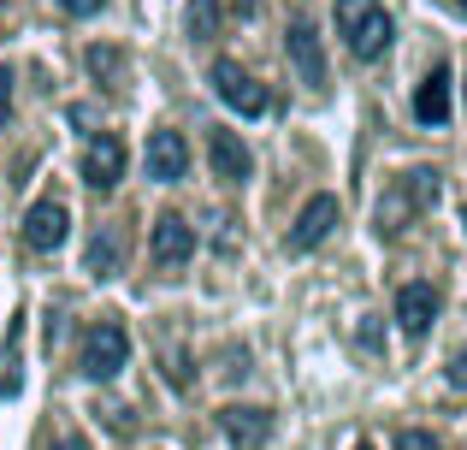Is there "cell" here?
<instances>
[{
	"mask_svg": "<svg viewBox=\"0 0 467 450\" xmlns=\"http://www.w3.org/2000/svg\"><path fill=\"white\" fill-rule=\"evenodd\" d=\"M337 36L349 42L355 59H379L390 47V12L379 0H337Z\"/></svg>",
	"mask_w": 467,
	"mask_h": 450,
	"instance_id": "6da1fadb",
	"label": "cell"
},
{
	"mask_svg": "<svg viewBox=\"0 0 467 450\" xmlns=\"http://www.w3.org/2000/svg\"><path fill=\"white\" fill-rule=\"evenodd\" d=\"M438 190H444V184H438V173H432V166H414V173H402V184L390 190L385 202H379V231H385V237H397V231L409 225L414 214H426V208H432V202H438Z\"/></svg>",
	"mask_w": 467,
	"mask_h": 450,
	"instance_id": "7a4b0ae2",
	"label": "cell"
},
{
	"mask_svg": "<svg viewBox=\"0 0 467 450\" xmlns=\"http://www.w3.org/2000/svg\"><path fill=\"white\" fill-rule=\"evenodd\" d=\"M207 83H213V95L231 107V113H243V119H261L266 107H273V101H266V89H261V83H254L249 71L237 66V59H213Z\"/></svg>",
	"mask_w": 467,
	"mask_h": 450,
	"instance_id": "3957f363",
	"label": "cell"
},
{
	"mask_svg": "<svg viewBox=\"0 0 467 450\" xmlns=\"http://www.w3.org/2000/svg\"><path fill=\"white\" fill-rule=\"evenodd\" d=\"M125 356H130L125 326H119V320H101L89 338H83V361H78V368L89 373V380H113V373L125 368Z\"/></svg>",
	"mask_w": 467,
	"mask_h": 450,
	"instance_id": "277c9868",
	"label": "cell"
},
{
	"mask_svg": "<svg viewBox=\"0 0 467 450\" xmlns=\"http://www.w3.org/2000/svg\"><path fill=\"white\" fill-rule=\"evenodd\" d=\"M438 302H444V297H438V285H426V278L402 285L397 290V326L409 338H426V332H432V320H438Z\"/></svg>",
	"mask_w": 467,
	"mask_h": 450,
	"instance_id": "5b68a950",
	"label": "cell"
},
{
	"mask_svg": "<svg viewBox=\"0 0 467 450\" xmlns=\"http://www.w3.org/2000/svg\"><path fill=\"white\" fill-rule=\"evenodd\" d=\"M331 225H337V196H314L308 208L296 214V225H290V255L319 249V243L331 237Z\"/></svg>",
	"mask_w": 467,
	"mask_h": 450,
	"instance_id": "8992f818",
	"label": "cell"
},
{
	"mask_svg": "<svg viewBox=\"0 0 467 450\" xmlns=\"http://www.w3.org/2000/svg\"><path fill=\"white\" fill-rule=\"evenodd\" d=\"M149 255H154V267H183L195 255V225H183L178 214H160L154 237H149Z\"/></svg>",
	"mask_w": 467,
	"mask_h": 450,
	"instance_id": "52a82bcc",
	"label": "cell"
},
{
	"mask_svg": "<svg viewBox=\"0 0 467 450\" xmlns=\"http://www.w3.org/2000/svg\"><path fill=\"white\" fill-rule=\"evenodd\" d=\"M207 161H213V178H225V184H243V178L254 173L249 149H243V142H237V131H225V125H213V131H207Z\"/></svg>",
	"mask_w": 467,
	"mask_h": 450,
	"instance_id": "ba28073f",
	"label": "cell"
},
{
	"mask_svg": "<svg viewBox=\"0 0 467 450\" xmlns=\"http://www.w3.org/2000/svg\"><path fill=\"white\" fill-rule=\"evenodd\" d=\"M183 173H190V142L178 131H154L149 137V178L154 184H178Z\"/></svg>",
	"mask_w": 467,
	"mask_h": 450,
	"instance_id": "9c48e42d",
	"label": "cell"
},
{
	"mask_svg": "<svg viewBox=\"0 0 467 450\" xmlns=\"http://www.w3.org/2000/svg\"><path fill=\"white\" fill-rule=\"evenodd\" d=\"M66 231H71V214L59 208V202H36V208L24 214V243H30L36 255L59 249V243H66Z\"/></svg>",
	"mask_w": 467,
	"mask_h": 450,
	"instance_id": "30bf717a",
	"label": "cell"
},
{
	"mask_svg": "<svg viewBox=\"0 0 467 450\" xmlns=\"http://www.w3.org/2000/svg\"><path fill=\"white\" fill-rule=\"evenodd\" d=\"M119 178H125V142L119 137H95L89 149H83V184L113 190Z\"/></svg>",
	"mask_w": 467,
	"mask_h": 450,
	"instance_id": "8fae6325",
	"label": "cell"
},
{
	"mask_svg": "<svg viewBox=\"0 0 467 450\" xmlns=\"http://www.w3.org/2000/svg\"><path fill=\"white\" fill-rule=\"evenodd\" d=\"M219 427H225V439L237 450H261L273 439V415H266V409H243V403H231L225 415H219Z\"/></svg>",
	"mask_w": 467,
	"mask_h": 450,
	"instance_id": "7c38bea8",
	"label": "cell"
},
{
	"mask_svg": "<svg viewBox=\"0 0 467 450\" xmlns=\"http://www.w3.org/2000/svg\"><path fill=\"white\" fill-rule=\"evenodd\" d=\"M285 47H290V66L302 71V83H326V47H319V30L314 24H290V36H285Z\"/></svg>",
	"mask_w": 467,
	"mask_h": 450,
	"instance_id": "4fadbf2b",
	"label": "cell"
},
{
	"mask_svg": "<svg viewBox=\"0 0 467 450\" xmlns=\"http://www.w3.org/2000/svg\"><path fill=\"white\" fill-rule=\"evenodd\" d=\"M414 119H420V125H444L450 119V71L444 66L420 78V89H414Z\"/></svg>",
	"mask_w": 467,
	"mask_h": 450,
	"instance_id": "5bb4252c",
	"label": "cell"
},
{
	"mask_svg": "<svg viewBox=\"0 0 467 450\" xmlns=\"http://www.w3.org/2000/svg\"><path fill=\"white\" fill-rule=\"evenodd\" d=\"M119 267H125V231H119V225L95 231V243H89V273L95 278H113Z\"/></svg>",
	"mask_w": 467,
	"mask_h": 450,
	"instance_id": "9a60e30c",
	"label": "cell"
},
{
	"mask_svg": "<svg viewBox=\"0 0 467 450\" xmlns=\"http://www.w3.org/2000/svg\"><path fill=\"white\" fill-rule=\"evenodd\" d=\"M183 30H190L195 42H213L219 36V0H190V6H183Z\"/></svg>",
	"mask_w": 467,
	"mask_h": 450,
	"instance_id": "2e32d148",
	"label": "cell"
},
{
	"mask_svg": "<svg viewBox=\"0 0 467 450\" xmlns=\"http://www.w3.org/2000/svg\"><path fill=\"white\" fill-rule=\"evenodd\" d=\"M83 59H89V71H95V78H113V71H119V47H89Z\"/></svg>",
	"mask_w": 467,
	"mask_h": 450,
	"instance_id": "e0dca14e",
	"label": "cell"
},
{
	"mask_svg": "<svg viewBox=\"0 0 467 450\" xmlns=\"http://www.w3.org/2000/svg\"><path fill=\"white\" fill-rule=\"evenodd\" d=\"M397 450H444L432 439V433H420V427H409V433H397Z\"/></svg>",
	"mask_w": 467,
	"mask_h": 450,
	"instance_id": "ac0fdd59",
	"label": "cell"
},
{
	"mask_svg": "<svg viewBox=\"0 0 467 450\" xmlns=\"http://www.w3.org/2000/svg\"><path fill=\"white\" fill-rule=\"evenodd\" d=\"M59 6H66V12H71V18H89V12H101V6H107V0H59Z\"/></svg>",
	"mask_w": 467,
	"mask_h": 450,
	"instance_id": "d6986e66",
	"label": "cell"
},
{
	"mask_svg": "<svg viewBox=\"0 0 467 450\" xmlns=\"http://www.w3.org/2000/svg\"><path fill=\"white\" fill-rule=\"evenodd\" d=\"M6 113H12V71L0 66V125H6Z\"/></svg>",
	"mask_w": 467,
	"mask_h": 450,
	"instance_id": "ffe728a7",
	"label": "cell"
},
{
	"mask_svg": "<svg viewBox=\"0 0 467 450\" xmlns=\"http://www.w3.org/2000/svg\"><path fill=\"white\" fill-rule=\"evenodd\" d=\"M444 373H450V385H456V392H467V350H462V356H456V361H450V368H444Z\"/></svg>",
	"mask_w": 467,
	"mask_h": 450,
	"instance_id": "44dd1931",
	"label": "cell"
},
{
	"mask_svg": "<svg viewBox=\"0 0 467 450\" xmlns=\"http://www.w3.org/2000/svg\"><path fill=\"white\" fill-rule=\"evenodd\" d=\"M54 450H89V445H83V439H59Z\"/></svg>",
	"mask_w": 467,
	"mask_h": 450,
	"instance_id": "7402d4cb",
	"label": "cell"
},
{
	"mask_svg": "<svg viewBox=\"0 0 467 450\" xmlns=\"http://www.w3.org/2000/svg\"><path fill=\"white\" fill-rule=\"evenodd\" d=\"M231 6H237V12H254V6H261V0H231Z\"/></svg>",
	"mask_w": 467,
	"mask_h": 450,
	"instance_id": "603a6c76",
	"label": "cell"
},
{
	"mask_svg": "<svg viewBox=\"0 0 467 450\" xmlns=\"http://www.w3.org/2000/svg\"><path fill=\"white\" fill-rule=\"evenodd\" d=\"M456 12H467V0H456Z\"/></svg>",
	"mask_w": 467,
	"mask_h": 450,
	"instance_id": "cb8c5ba5",
	"label": "cell"
},
{
	"mask_svg": "<svg viewBox=\"0 0 467 450\" xmlns=\"http://www.w3.org/2000/svg\"><path fill=\"white\" fill-rule=\"evenodd\" d=\"M355 450H373V445H355Z\"/></svg>",
	"mask_w": 467,
	"mask_h": 450,
	"instance_id": "d4e9b609",
	"label": "cell"
},
{
	"mask_svg": "<svg viewBox=\"0 0 467 450\" xmlns=\"http://www.w3.org/2000/svg\"><path fill=\"white\" fill-rule=\"evenodd\" d=\"M462 225H467V214H462Z\"/></svg>",
	"mask_w": 467,
	"mask_h": 450,
	"instance_id": "484cf974",
	"label": "cell"
}]
</instances>
